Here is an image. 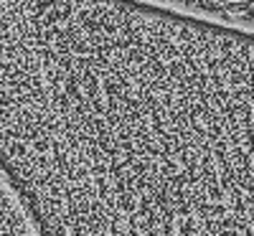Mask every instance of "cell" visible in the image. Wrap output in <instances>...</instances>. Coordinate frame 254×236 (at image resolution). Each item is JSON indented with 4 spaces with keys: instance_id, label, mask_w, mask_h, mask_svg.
I'll return each instance as SVG.
<instances>
[{
    "instance_id": "obj_1",
    "label": "cell",
    "mask_w": 254,
    "mask_h": 236,
    "mask_svg": "<svg viewBox=\"0 0 254 236\" xmlns=\"http://www.w3.org/2000/svg\"><path fill=\"white\" fill-rule=\"evenodd\" d=\"M99 15L0 69V180L31 234L252 236L249 38L117 0Z\"/></svg>"
}]
</instances>
